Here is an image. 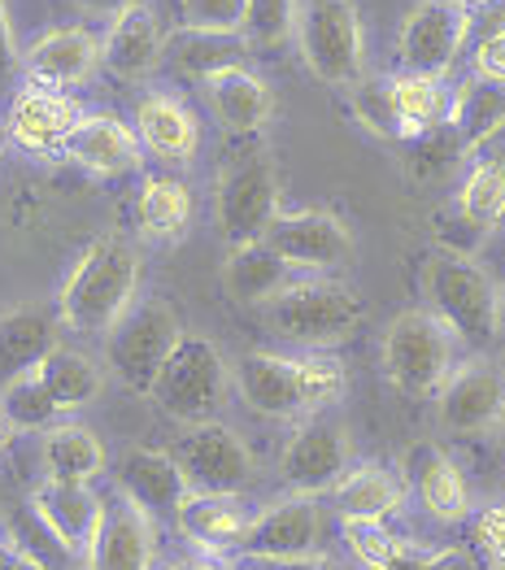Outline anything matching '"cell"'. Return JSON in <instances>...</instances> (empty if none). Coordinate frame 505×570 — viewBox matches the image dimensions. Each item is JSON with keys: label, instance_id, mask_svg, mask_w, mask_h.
Masks as SVG:
<instances>
[{"label": "cell", "instance_id": "cell-1", "mask_svg": "<svg viewBox=\"0 0 505 570\" xmlns=\"http://www.w3.org/2000/svg\"><path fill=\"white\" fill-rule=\"evenodd\" d=\"M139 287V248L127 236L93 239L79 262L70 266L57 292L61 327L79 335H109L118 318L136 305Z\"/></svg>", "mask_w": 505, "mask_h": 570}, {"label": "cell", "instance_id": "cell-2", "mask_svg": "<svg viewBox=\"0 0 505 570\" xmlns=\"http://www.w3.org/2000/svg\"><path fill=\"white\" fill-rule=\"evenodd\" d=\"M423 296L436 318H445L466 348L488 353L502 340V287L470 257L436 248L423 262Z\"/></svg>", "mask_w": 505, "mask_h": 570}, {"label": "cell", "instance_id": "cell-3", "mask_svg": "<svg viewBox=\"0 0 505 570\" xmlns=\"http://www.w3.org/2000/svg\"><path fill=\"white\" fill-rule=\"evenodd\" d=\"M266 327L297 344V348H336L344 344L349 335L362 327L367 318V305L362 296L340 279H327V275H310V279H297L283 296H275L266 309H262Z\"/></svg>", "mask_w": 505, "mask_h": 570}, {"label": "cell", "instance_id": "cell-4", "mask_svg": "<svg viewBox=\"0 0 505 570\" xmlns=\"http://www.w3.org/2000/svg\"><path fill=\"white\" fill-rule=\"evenodd\" d=\"M462 340L445 318H436L427 305L401 309L379 344L383 375L406 396H436L445 380L458 371Z\"/></svg>", "mask_w": 505, "mask_h": 570}, {"label": "cell", "instance_id": "cell-5", "mask_svg": "<svg viewBox=\"0 0 505 570\" xmlns=\"http://www.w3.org/2000/svg\"><path fill=\"white\" fill-rule=\"evenodd\" d=\"M235 371L227 366L223 348L205 335L187 332L179 340V348L171 353V362L162 366V375L153 383L148 401L171 419V423H184V428H201V423H218L223 405H227V392Z\"/></svg>", "mask_w": 505, "mask_h": 570}, {"label": "cell", "instance_id": "cell-6", "mask_svg": "<svg viewBox=\"0 0 505 570\" xmlns=\"http://www.w3.org/2000/svg\"><path fill=\"white\" fill-rule=\"evenodd\" d=\"M297 48L305 70L327 88H358L367 79V31L353 0H301Z\"/></svg>", "mask_w": 505, "mask_h": 570}, {"label": "cell", "instance_id": "cell-7", "mask_svg": "<svg viewBox=\"0 0 505 570\" xmlns=\"http://www.w3.org/2000/svg\"><path fill=\"white\" fill-rule=\"evenodd\" d=\"M184 318L171 301L162 296H148V301H136L118 327L105 335V362L109 371L118 375V383H127L132 392H153V383L162 375V366L171 362V353L179 348L184 340Z\"/></svg>", "mask_w": 505, "mask_h": 570}, {"label": "cell", "instance_id": "cell-8", "mask_svg": "<svg viewBox=\"0 0 505 570\" xmlns=\"http://www.w3.org/2000/svg\"><path fill=\"white\" fill-rule=\"evenodd\" d=\"M279 214H283V188H279L275 161L266 153H244L227 161L214 188V218L227 248L266 239Z\"/></svg>", "mask_w": 505, "mask_h": 570}, {"label": "cell", "instance_id": "cell-9", "mask_svg": "<svg viewBox=\"0 0 505 570\" xmlns=\"http://www.w3.org/2000/svg\"><path fill=\"white\" fill-rule=\"evenodd\" d=\"M322 535H327V510L319 505V497L288 492L253 514V523L240 540V558L253 567L258 562L314 558V553H322Z\"/></svg>", "mask_w": 505, "mask_h": 570}, {"label": "cell", "instance_id": "cell-10", "mask_svg": "<svg viewBox=\"0 0 505 570\" xmlns=\"http://www.w3.org/2000/svg\"><path fill=\"white\" fill-rule=\"evenodd\" d=\"M349 471H353L349 431L331 423V419H322V414L301 423L297 435L279 453V483L288 492H301V497H327Z\"/></svg>", "mask_w": 505, "mask_h": 570}, {"label": "cell", "instance_id": "cell-11", "mask_svg": "<svg viewBox=\"0 0 505 570\" xmlns=\"http://www.w3.org/2000/svg\"><path fill=\"white\" fill-rule=\"evenodd\" d=\"M436 423L449 435H488L505 423V371L493 357H466L436 392Z\"/></svg>", "mask_w": 505, "mask_h": 570}, {"label": "cell", "instance_id": "cell-12", "mask_svg": "<svg viewBox=\"0 0 505 570\" xmlns=\"http://www.w3.org/2000/svg\"><path fill=\"white\" fill-rule=\"evenodd\" d=\"M175 462L184 466L192 492H231L240 497L253 483V453L244 435L227 423L187 428L175 444Z\"/></svg>", "mask_w": 505, "mask_h": 570}, {"label": "cell", "instance_id": "cell-13", "mask_svg": "<svg viewBox=\"0 0 505 570\" xmlns=\"http://www.w3.org/2000/svg\"><path fill=\"white\" fill-rule=\"evenodd\" d=\"M466 45H470V9L445 4V0H418L397 36L401 66L414 75H436V79L454 70Z\"/></svg>", "mask_w": 505, "mask_h": 570}, {"label": "cell", "instance_id": "cell-14", "mask_svg": "<svg viewBox=\"0 0 505 570\" xmlns=\"http://www.w3.org/2000/svg\"><path fill=\"white\" fill-rule=\"evenodd\" d=\"M79 122H84L79 100L61 88H40V83L18 88L4 109V136L31 157H66V144L79 131Z\"/></svg>", "mask_w": 505, "mask_h": 570}, {"label": "cell", "instance_id": "cell-15", "mask_svg": "<svg viewBox=\"0 0 505 570\" xmlns=\"http://www.w3.org/2000/svg\"><path fill=\"white\" fill-rule=\"evenodd\" d=\"M266 244L297 275H327L353 257V232L331 209H283L266 232Z\"/></svg>", "mask_w": 505, "mask_h": 570}, {"label": "cell", "instance_id": "cell-16", "mask_svg": "<svg viewBox=\"0 0 505 570\" xmlns=\"http://www.w3.org/2000/svg\"><path fill=\"white\" fill-rule=\"evenodd\" d=\"M157 562V519L132 505L123 492L105 501V514L84 553L88 570H153Z\"/></svg>", "mask_w": 505, "mask_h": 570}, {"label": "cell", "instance_id": "cell-17", "mask_svg": "<svg viewBox=\"0 0 505 570\" xmlns=\"http://www.w3.org/2000/svg\"><path fill=\"white\" fill-rule=\"evenodd\" d=\"M235 387H240V401L253 414H262V419L292 423V419H305L310 414L297 353H266V348L244 353L235 362Z\"/></svg>", "mask_w": 505, "mask_h": 570}, {"label": "cell", "instance_id": "cell-18", "mask_svg": "<svg viewBox=\"0 0 505 570\" xmlns=\"http://www.w3.org/2000/svg\"><path fill=\"white\" fill-rule=\"evenodd\" d=\"M114 488L153 519H175L187 501V475L166 449H127L114 466Z\"/></svg>", "mask_w": 505, "mask_h": 570}, {"label": "cell", "instance_id": "cell-19", "mask_svg": "<svg viewBox=\"0 0 505 570\" xmlns=\"http://www.w3.org/2000/svg\"><path fill=\"white\" fill-rule=\"evenodd\" d=\"M401 475L410 483L414 501L436 519V523H466L475 514L470 505V483L462 466L440 444H414Z\"/></svg>", "mask_w": 505, "mask_h": 570}, {"label": "cell", "instance_id": "cell-20", "mask_svg": "<svg viewBox=\"0 0 505 570\" xmlns=\"http://www.w3.org/2000/svg\"><path fill=\"white\" fill-rule=\"evenodd\" d=\"M166 48L171 45H166V31H162L157 13L139 0L127 13L114 18L109 36L100 40V66L123 83H139L166 61Z\"/></svg>", "mask_w": 505, "mask_h": 570}, {"label": "cell", "instance_id": "cell-21", "mask_svg": "<svg viewBox=\"0 0 505 570\" xmlns=\"http://www.w3.org/2000/svg\"><path fill=\"white\" fill-rule=\"evenodd\" d=\"M100 66V40H96L88 27H57L40 36L36 45L22 52V70H27V83H40V88H79L88 83Z\"/></svg>", "mask_w": 505, "mask_h": 570}, {"label": "cell", "instance_id": "cell-22", "mask_svg": "<svg viewBox=\"0 0 505 570\" xmlns=\"http://www.w3.org/2000/svg\"><path fill=\"white\" fill-rule=\"evenodd\" d=\"M66 157L93 175H127L144 166V140L118 114H84L79 131L66 144Z\"/></svg>", "mask_w": 505, "mask_h": 570}, {"label": "cell", "instance_id": "cell-23", "mask_svg": "<svg viewBox=\"0 0 505 570\" xmlns=\"http://www.w3.org/2000/svg\"><path fill=\"white\" fill-rule=\"evenodd\" d=\"M136 131L144 148L171 166H192L201 153V122L179 96L144 92L136 105Z\"/></svg>", "mask_w": 505, "mask_h": 570}, {"label": "cell", "instance_id": "cell-24", "mask_svg": "<svg viewBox=\"0 0 505 570\" xmlns=\"http://www.w3.org/2000/svg\"><path fill=\"white\" fill-rule=\"evenodd\" d=\"M175 523L201 553H240V540L253 523V510L231 492H187Z\"/></svg>", "mask_w": 505, "mask_h": 570}, {"label": "cell", "instance_id": "cell-25", "mask_svg": "<svg viewBox=\"0 0 505 570\" xmlns=\"http://www.w3.org/2000/svg\"><path fill=\"white\" fill-rule=\"evenodd\" d=\"M205 100L231 136H258L275 114L271 83L262 75H253L249 66H227V70L210 75L205 79Z\"/></svg>", "mask_w": 505, "mask_h": 570}, {"label": "cell", "instance_id": "cell-26", "mask_svg": "<svg viewBox=\"0 0 505 570\" xmlns=\"http://www.w3.org/2000/svg\"><path fill=\"white\" fill-rule=\"evenodd\" d=\"M327 497H331V510H336L340 523H349V519L388 523L392 514L406 510V479L392 475L383 462H353V471Z\"/></svg>", "mask_w": 505, "mask_h": 570}, {"label": "cell", "instance_id": "cell-27", "mask_svg": "<svg viewBox=\"0 0 505 570\" xmlns=\"http://www.w3.org/2000/svg\"><path fill=\"white\" fill-rule=\"evenodd\" d=\"M40 514L48 519V527L79 553V562H84V553L93 549V535L96 527H100V514H105V497H96L93 483H61V479H40L36 488H31V497H27Z\"/></svg>", "mask_w": 505, "mask_h": 570}, {"label": "cell", "instance_id": "cell-28", "mask_svg": "<svg viewBox=\"0 0 505 570\" xmlns=\"http://www.w3.org/2000/svg\"><path fill=\"white\" fill-rule=\"evenodd\" d=\"M52 348H61V314L45 305H18L0 314V383L45 366Z\"/></svg>", "mask_w": 505, "mask_h": 570}, {"label": "cell", "instance_id": "cell-29", "mask_svg": "<svg viewBox=\"0 0 505 570\" xmlns=\"http://www.w3.org/2000/svg\"><path fill=\"white\" fill-rule=\"evenodd\" d=\"M223 284L240 305H258L266 309L275 296H283L288 287L297 284V271L279 257L266 239H253V244H235L227 248V262H223Z\"/></svg>", "mask_w": 505, "mask_h": 570}, {"label": "cell", "instance_id": "cell-30", "mask_svg": "<svg viewBox=\"0 0 505 570\" xmlns=\"http://www.w3.org/2000/svg\"><path fill=\"white\" fill-rule=\"evenodd\" d=\"M0 540L13 558H22V562L40 570H75V562H79V553L48 527V519L31 501H18V505L0 510Z\"/></svg>", "mask_w": 505, "mask_h": 570}, {"label": "cell", "instance_id": "cell-31", "mask_svg": "<svg viewBox=\"0 0 505 570\" xmlns=\"http://www.w3.org/2000/svg\"><path fill=\"white\" fill-rule=\"evenodd\" d=\"M388 92H392V114H397L401 140H418V136H427V131L449 122L454 92L436 75H414V70L388 75Z\"/></svg>", "mask_w": 505, "mask_h": 570}, {"label": "cell", "instance_id": "cell-32", "mask_svg": "<svg viewBox=\"0 0 505 570\" xmlns=\"http://www.w3.org/2000/svg\"><path fill=\"white\" fill-rule=\"evenodd\" d=\"M192 188L175 175H148L136 191V227L144 239H157V244H171V239H184L192 227Z\"/></svg>", "mask_w": 505, "mask_h": 570}, {"label": "cell", "instance_id": "cell-33", "mask_svg": "<svg viewBox=\"0 0 505 570\" xmlns=\"http://www.w3.org/2000/svg\"><path fill=\"white\" fill-rule=\"evenodd\" d=\"M40 462H45V479L96 483V479L105 475V444L84 423H57V428L45 431Z\"/></svg>", "mask_w": 505, "mask_h": 570}, {"label": "cell", "instance_id": "cell-34", "mask_svg": "<svg viewBox=\"0 0 505 570\" xmlns=\"http://www.w3.org/2000/svg\"><path fill=\"white\" fill-rule=\"evenodd\" d=\"M449 127L458 131V140L479 153L484 144H493L505 131V83H488V79H466L454 92V109H449Z\"/></svg>", "mask_w": 505, "mask_h": 570}, {"label": "cell", "instance_id": "cell-35", "mask_svg": "<svg viewBox=\"0 0 505 570\" xmlns=\"http://www.w3.org/2000/svg\"><path fill=\"white\" fill-rule=\"evenodd\" d=\"M458 218L479 236H488L493 227L505 223V153L479 157L466 166L458 188Z\"/></svg>", "mask_w": 505, "mask_h": 570}, {"label": "cell", "instance_id": "cell-36", "mask_svg": "<svg viewBox=\"0 0 505 570\" xmlns=\"http://www.w3.org/2000/svg\"><path fill=\"white\" fill-rule=\"evenodd\" d=\"M40 375H45L48 392H52V401H57V410L61 414H79V410H88L96 401V392H100V366H96L88 353H79V348H52L45 357V366H40Z\"/></svg>", "mask_w": 505, "mask_h": 570}, {"label": "cell", "instance_id": "cell-37", "mask_svg": "<svg viewBox=\"0 0 505 570\" xmlns=\"http://www.w3.org/2000/svg\"><path fill=\"white\" fill-rule=\"evenodd\" d=\"M249 52V40L244 36H201V31H184L175 45L166 48V57L175 61V70H184L192 79H210L227 66H244L240 57Z\"/></svg>", "mask_w": 505, "mask_h": 570}, {"label": "cell", "instance_id": "cell-38", "mask_svg": "<svg viewBox=\"0 0 505 570\" xmlns=\"http://www.w3.org/2000/svg\"><path fill=\"white\" fill-rule=\"evenodd\" d=\"M0 410H4V419H9L13 431H48L57 428V419H61L45 375H40V366L27 371V375H13V380L0 387Z\"/></svg>", "mask_w": 505, "mask_h": 570}, {"label": "cell", "instance_id": "cell-39", "mask_svg": "<svg viewBox=\"0 0 505 570\" xmlns=\"http://www.w3.org/2000/svg\"><path fill=\"white\" fill-rule=\"evenodd\" d=\"M340 535H344V549H349V558H353L358 570H388L414 549V540L397 535L388 523L349 519V523H340Z\"/></svg>", "mask_w": 505, "mask_h": 570}, {"label": "cell", "instance_id": "cell-40", "mask_svg": "<svg viewBox=\"0 0 505 570\" xmlns=\"http://www.w3.org/2000/svg\"><path fill=\"white\" fill-rule=\"evenodd\" d=\"M297 366H301V387H305L310 414H322V410H331V405L344 401V392H349V371H344V362H340L331 348L297 353Z\"/></svg>", "mask_w": 505, "mask_h": 570}, {"label": "cell", "instance_id": "cell-41", "mask_svg": "<svg viewBox=\"0 0 505 570\" xmlns=\"http://www.w3.org/2000/svg\"><path fill=\"white\" fill-rule=\"evenodd\" d=\"M466 157H470V148H466V144L458 140V131L445 122V127H436V131L410 140V175L423 179V184H436V179L454 175Z\"/></svg>", "mask_w": 505, "mask_h": 570}, {"label": "cell", "instance_id": "cell-42", "mask_svg": "<svg viewBox=\"0 0 505 570\" xmlns=\"http://www.w3.org/2000/svg\"><path fill=\"white\" fill-rule=\"evenodd\" d=\"M297 18H301V0H249L244 40L258 48H279L297 36Z\"/></svg>", "mask_w": 505, "mask_h": 570}, {"label": "cell", "instance_id": "cell-43", "mask_svg": "<svg viewBox=\"0 0 505 570\" xmlns=\"http://www.w3.org/2000/svg\"><path fill=\"white\" fill-rule=\"evenodd\" d=\"M179 22L201 36H244L249 0H179Z\"/></svg>", "mask_w": 505, "mask_h": 570}, {"label": "cell", "instance_id": "cell-44", "mask_svg": "<svg viewBox=\"0 0 505 570\" xmlns=\"http://www.w3.org/2000/svg\"><path fill=\"white\" fill-rule=\"evenodd\" d=\"M353 114H358V122L375 131V136H383V140H401V131H397V114H392V92H388V79H362L358 88H353Z\"/></svg>", "mask_w": 505, "mask_h": 570}, {"label": "cell", "instance_id": "cell-45", "mask_svg": "<svg viewBox=\"0 0 505 570\" xmlns=\"http://www.w3.org/2000/svg\"><path fill=\"white\" fill-rule=\"evenodd\" d=\"M470 549L493 570H505V501L470 514Z\"/></svg>", "mask_w": 505, "mask_h": 570}, {"label": "cell", "instance_id": "cell-46", "mask_svg": "<svg viewBox=\"0 0 505 570\" xmlns=\"http://www.w3.org/2000/svg\"><path fill=\"white\" fill-rule=\"evenodd\" d=\"M388 570H475V558L466 549H418L414 544L401 562H392Z\"/></svg>", "mask_w": 505, "mask_h": 570}, {"label": "cell", "instance_id": "cell-47", "mask_svg": "<svg viewBox=\"0 0 505 570\" xmlns=\"http://www.w3.org/2000/svg\"><path fill=\"white\" fill-rule=\"evenodd\" d=\"M470 61H475V79L505 83V36H493V40L470 45Z\"/></svg>", "mask_w": 505, "mask_h": 570}, {"label": "cell", "instance_id": "cell-48", "mask_svg": "<svg viewBox=\"0 0 505 570\" xmlns=\"http://www.w3.org/2000/svg\"><path fill=\"white\" fill-rule=\"evenodd\" d=\"M505 36V0H479L470 9V45Z\"/></svg>", "mask_w": 505, "mask_h": 570}, {"label": "cell", "instance_id": "cell-49", "mask_svg": "<svg viewBox=\"0 0 505 570\" xmlns=\"http://www.w3.org/2000/svg\"><path fill=\"white\" fill-rule=\"evenodd\" d=\"M22 70V48L13 40V22H9V4L0 0V88Z\"/></svg>", "mask_w": 505, "mask_h": 570}, {"label": "cell", "instance_id": "cell-50", "mask_svg": "<svg viewBox=\"0 0 505 570\" xmlns=\"http://www.w3.org/2000/svg\"><path fill=\"white\" fill-rule=\"evenodd\" d=\"M253 570H353V567H344V562H336L327 553H314V558H297V562H258Z\"/></svg>", "mask_w": 505, "mask_h": 570}, {"label": "cell", "instance_id": "cell-51", "mask_svg": "<svg viewBox=\"0 0 505 570\" xmlns=\"http://www.w3.org/2000/svg\"><path fill=\"white\" fill-rule=\"evenodd\" d=\"M84 13H93V18H118V13H127L132 4H139V0H75Z\"/></svg>", "mask_w": 505, "mask_h": 570}, {"label": "cell", "instance_id": "cell-52", "mask_svg": "<svg viewBox=\"0 0 505 570\" xmlns=\"http://www.w3.org/2000/svg\"><path fill=\"white\" fill-rule=\"evenodd\" d=\"M166 570H240L231 558H218V553H196V558H187V562H175V567Z\"/></svg>", "mask_w": 505, "mask_h": 570}, {"label": "cell", "instance_id": "cell-53", "mask_svg": "<svg viewBox=\"0 0 505 570\" xmlns=\"http://www.w3.org/2000/svg\"><path fill=\"white\" fill-rule=\"evenodd\" d=\"M13 435H18V431L9 428V419H4V410H0V453H4L9 444H13Z\"/></svg>", "mask_w": 505, "mask_h": 570}, {"label": "cell", "instance_id": "cell-54", "mask_svg": "<svg viewBox=\"0 0 505 570\" xmlns=\"http://www.w3.org/2000/svg\"><path fill=\"white\" fill-rule=\"evenodd\" d=\"M4 570H40V567H31V562H22V558H13V553H9V567Z\"/></svg>", "mask_w": 505, "mask_h": 570}, {"label": "cell", "instance_id": "cell-55", "mask_svg": "<svg viewBox=\"0 0 505 570\" xmlns=\"http://www.w3.org/2000/svg\"><path fill=\"white\" fill-rule=\"evenodd\" d=\"M493 435H497V453H502V462H505V423L497 431H493Z\"/></svg>", "mask_w": 505, "mask_h": 570}, {"label": "cell", "instance_id": "cell-56", "mask_svg": "<svg viewBox=\"0 0 505 570\" xmlns=\"http://www.w3.org/2000/svg\"><path fill=\"white\" fill-rule=\"evenodd\" d=\"M445 4H458V9H475L479 0H445Z\"/></svg>", "mask_w": 505, "mask_h": 570}, {"label": "cell", "instance_id": "cell-57", "mask_svg": "<svg viewBox=\"0 0 505 570\" xmlns=\"http://www.w3.org/2000/svg\"><path fill=\"white\" fill-rule=\"evenodd\" d=\"M9 567V549H4V540H0V570Z\"/></svg>", "mask_w": 505, "mask_h": 570}, {"label": "cell", "instance_id": "cell-58", "mask_svg": "<svg viewBox=\"0 0 505 570\" xmlns=\"http://www.w3.org/2000/svg\"><path fill=\"white\" fill-rule=\"evenodd\" d=\"M502 332H505V287H502Z\"/></svg>", "mask_w": 505, "mask_h": 570}, {"label": "cell", "instance_id": "cell-59", "mask_svg": "<svg viewBox=\"0 0 505 570\" xmlns=\"http://www.w3.org/2000/svg\"><path fill=\"white\" fill-rule=\"evenodd\" d=\"M4 140H9V136H4V122H0V148H4Z\"/></svg>", "mask_w": 505, "mask_h": 570}, {"label": "cell", "instance_id": "cell-60", "mask_svg": "<svg viewBox=\"0 0 505 570\" xmlns=\"http://www.w3.org/2000/svg\"><path fill=\"white\" fill-rule=\"evenodd\" d=\"M175 9H179V0H175Z\"/></svg>", "mask_w": 505, "mask_h": 570}]
</instances>
